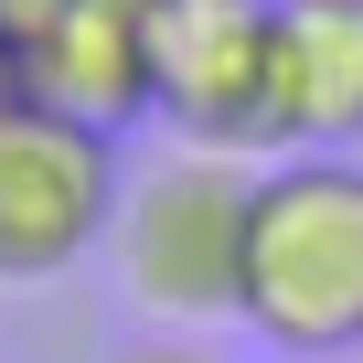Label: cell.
Returning a JSON list of instances; mask_svg holds the SVG:
<instances>
[{"label":"cell","mask_w":363,"mask_h":363,"mask_svg":"<svg viewBox=\"0 0 363 363\" xmlns=\"http://www.w3.org/2000/svg\"><path fill=\"white\" fill-rule=\"evenodd\" d=\"M235 320L278 363L363 352V150H278V160H257Z\"/></svg>","instance_id":"1"},{"label":"cell","mask_w":363,"mask_h":363,"mask_svg":"<svg viewBox=\"0 0 363 363\" xmlns=\"http://www.w3.org/2000/svg\"><path fill=\"white\" fill-rule=\"evenodd\" d=\"M246 214H257V160H235V150L171 139V150L128 160L118 225H107L128 299H139L160 331H214V320H235V289H246Z\"/></svg>","instance_id":"2"},{"label":"cell","mask_w":363,"mask_h":363,"mask_svg":"<svg viewBox=\"0 0 363 363\" xmlns=\"http://www.w3.org/2000/svg\"><path fill=\"white\" fill-rule=\"evenodd\" d=\"M150 65H160V118L193 150L278 160V0H150Z\"/></svg>","instance_id":"3"},{"label":"cell","mask_w":363,"mask_h":363,"mask_svg":"<svg viewBox=\"0 0 363 363\" xmlns=\"http://www.w3.org/2000/svg\"><path fill=\"white\" fill-rule=\"evenodd\" d=\"M118 182H128L118 139L43 118V107H11L0 118V289L75 278L118 225Z\"/></svg>","instance_id":"4"},{"label":"cell","mask_w":363,"mask_h":363,"mask_svg":"<svg viewBox=\"0 0 363 363\" xmlns=\"http://www.w3.org/2000/svg\"><path fill=\"white\" fill-rule=\"evenodd\" d=\"M22 65V107L75 118L96 139H128L139 118H160V65H150V0H65L43 33L11 43Z\"/></svg>","instance_id":"5"},{"label":"cell","mask_w":363,"mask_h":363,"mask_svg":"<svg viewBox=\"0 0 363 363\" xmlns=\"http://www.w3.org/2000/svg\"><path fill=\"white\" fill-rule=\"evenodd\" d=\"M289 150H363V0H278Z\"/></svg>","instance_id":"6"},{"label":"cell","mask_w":363,"mask_h":363,"mask_svg":"<svg viewBox=\"0 0 363 363\" xmlns=\"http://www.w3.org/2000/svg\"><path fill=\"white\" fill-rule=\"evenodd\" d=\"M118 363H225V352H214L203 331H150V342H128Z\"/></svg>","instance_id":"7"},{"label":"cell","mask_w":363,"mask_h":363,"mask_svg":"<svg viewBox=\"0 0 363 363\" xmlns=\"http://www.w3.org/2000/svg\"><path fill=\"white\" fill-rule=\"evenodd\" d=\"M22 107V65H11V43H0V118Z\"/></svg>","instance_id":"8"}]
</instances>
